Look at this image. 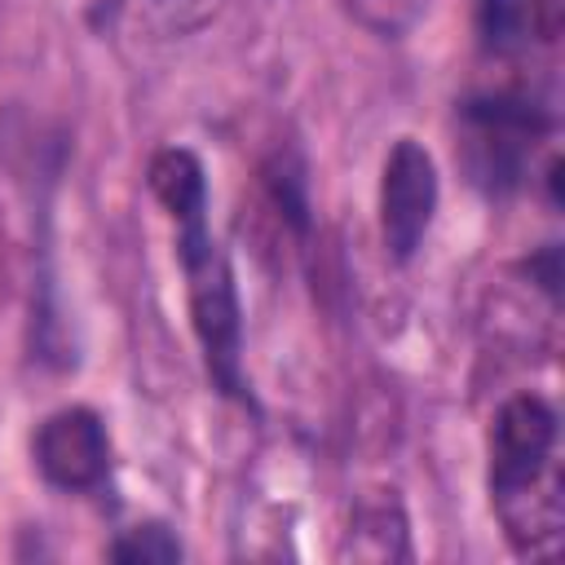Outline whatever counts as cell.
Wrapping results in <instances>:
<instances>
[{
	"instance_id": "obj_1",
	"label": "cell",
	"mask_w": 565,
	"mask_h": 565,
	"mask_svg": "<svg viewBox=\"0 0 565 565\" xmlns=\"http://www.w3.org/2000/svg\"><path fill=\"white\" fill-rule=\"evenodd\" d=\"M490 499L521 552H543L565 525L556 415L543 397L516 393L490 424Z\"/></svg>"
},
{
	"instance_id": "obj_2",
	"label": "cell",
	"mask_w": 565,
	"mask_h": 565,
	"mask_svg": "<svg viewBox=\"0 0 565 565\" xmlns=\"http://www.w3.org/2000/svg\"><path fill=\"white\" fill-rule=\"evenodd\" d=\"M207 212V207H203ZM185 212L177 216L181 225V269L190 282V313L194 331L207 358V371L216 384L234 397H243V371H238V349H243V322H238V296H234V274L225 252L207 234V216Z\"/></svg>"
},
{
	"instance_id": "obj_3",
	"label": "cell",
	"mask_w": 565,
	"mask_h": 565,
	"mask_svg": "<svg viewBox=\"0 0 565 565\" xmlns=\"http://www.w3.org/2000/svg\"><path fill=\"white\" fill-rule=\"evenodd\" d=\"M437 212V168L433 154L402 137L388 159H384V181H380V230H384V247L397 260H411L415 247L424 243L428 225Z\"/></svg>"
},
{
	"instance_id": "obj_4",
	"label": "cell",
	"mask_w": 565,
	"mask_h": 565,
	"mask_svg": "<svg viewBox=\"0 0 565 565\" xmlns=\"http://www.w3.org/2000/svg\"><path fill=\"white\" fill-rule=\"evenodd\" d=\"M35 468L57 490H93L110 468V441L88 406L53 411L35 433Z\"/></svg>"
},
{
	"instance_id": "obj_5",
	"label": "cell",
	"mask_w": 565,
	"mask_h": 565,
	"mask_svg": "<svg viewBox=\"0 0 565 565\" xmlns=\"http://www.w3.org/2000/svg\"><path fill=\"white\" fill-rule=\"evenodd\" d=\"M150 190L154 199L168 207V216H185V212H203L207 207V177L203 163L185 150V146H168L150 159Z\"/></svg>"
},
{
	"instance_id": "obj_6",
	"label": "cell",
	"mask_w": 565,
	"mask_h": 565,
	"mask_svg": "<svg viewBox=\"0 0 565 565\" xmlns=\"http://www.w3.org/2000/svg\"><path fill=\"white\" fill-rule=\"evenodd\" d=\"M115 561H128V565H168L181 556V543L172 539L168 525H137L128 530L115 547H110Z\"/></svg>"
}]
</instances>
